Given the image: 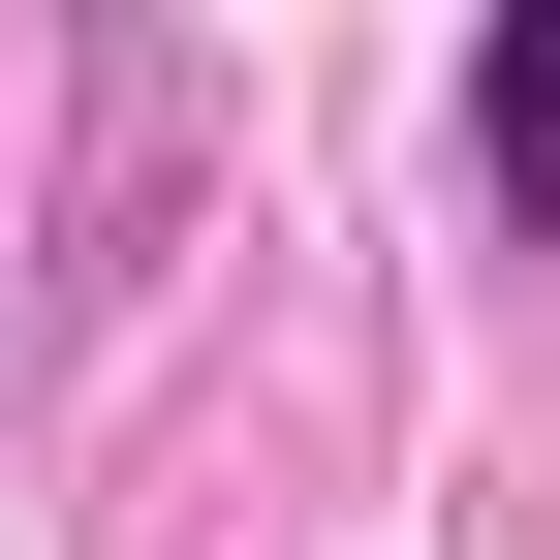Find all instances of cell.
I'll return each mask as SVG.
<instances>
[{"label":"cell","instance_id":"cell-1","mask_svg":"<svg viewBox=\"0 0 560 560\" xmlns=\"http://www.w3.org/2000/svg\"><path fill=\"white\" fill-rule=\"evenodd\" d=\"M467 187L560 249V32H499V62H467Z\"/></svg>","mask_w":560,"mask_h":560}]
</instances>
